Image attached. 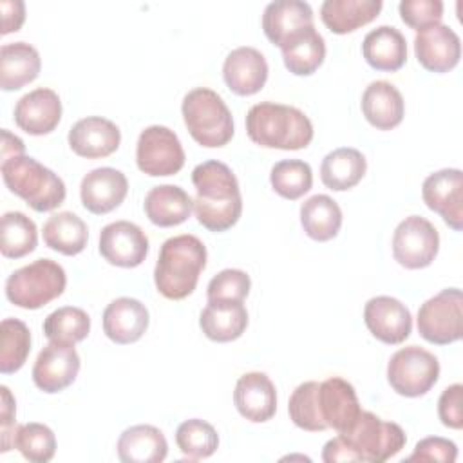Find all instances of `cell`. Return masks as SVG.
Wrapping results in <instances>:
<instances>
[{"label": "cell", "instance_id": "1", "mask_svg": "<svg viewBox=\"0 0 463 463\" xmlns=\"http://www.w3.org/2000/svg\"><path fill=\"white\" fill-rule=\"evenodd\" d=\"M195 186L194 212L206 230L226 232L242 213L239 181L232 168L222 161L210 159L192 170Z\"/></svg>", "mask_w": 463, "mask_h": 463}, {"label": "cell", "instance_id": "2", "mask_svg": "<svg viewBox=\"0 0 463 463\" xmlns=\"http://www.w3.org/2000/svg\"><path fill=\"white\" fill-rule=\"evenodd\" d=\"M206 246L190 233L166 239L154 268L157 291L170 300H183L194 293L201 271L206 268Z\"/></svg>", "mask_w": 463, "mask_h": 463}, {"label": "cell", "instance_id": "3", "mask_svg": "<svg viewBox=\"0 0 463 463\" xmlns=\"http://www.w3.org/2000/svg\"><path fill=\"white\" fill-rule=\"evenodd\" d=\"M248 137L264 148L300 150L313 139L311 119L297 107L260 101L246 114Z\"/></svg>", "mask_w": 463, "mask_h": 463}, {"label": "cell", "instance_id": "4", "mask_svg": "<svg viewBox=\"0 0 463 463\" xmlns=\"http://www.w3.org/2000/svg\"><path fill=\"white\" fill-rule=\"evenodd\" d=\"M0 172L9 192L24 199L34 212H52L65 201L63 179L31 156L2 159Z\"/></svg>", "mask_w": 463, "mask_h": 463}, {"label": "cell", "instance_id": "5", "mask_svg": "<svg viewBox=\"0 0 463 463\" xmlns=\"http://www.w3.org/2000/svg\"><path fill=\"white\" fill-rule=\"evenodd\" d=\"M184 125L201 146L219 148L233 137V118L224 99L208 87L186 92L181 103Z\"/></svg>", "mask_w": 463, "mask_h": 463}, {"label": "cell", "instance_id": "6", "mask_svg": "<svg viewBox=\"0 0 463 463\" xmlns=\"http://www.w3.org/2000/svg\"><path fill=\"white\" fill-rule=\"evenodd\" d=\"M65 269L56 260L36 259L7 277L5 297L16 307L40 309L58 298L65 291Z\"/></svg>", "mask_w": 463, "mask_h": 463}, {"label": "cell", "instance_id": "7", "mask_svg": "<svg viewBox=\"0 0 463 463\" xmlns=\"http://www.w3.org/2000/svg\"><path fill=\"white\" fill-rule=\"evenodd\" d=\"M340 436L362 463H383L407 443V436L398 423L385 421L369 411H362L356 421Z\"/></svg>", "mask_w": 463, "mask_h": 463}, {"label": "cell", "instance_id": "8", "mask_svg": "<svg viewBox=\"0 0 463 463\" xmlns=\"http://www.w3.org/2000/svg\"><path fill=\"white\" fill-rule=\"evenodd\" d=\"M439 378L438 358L420 347L407 345L398 349L387 364V382L394 392L405 398L427 394Z\"/></svg>", "mask_w": 463, "mask_h": 463}, {"label": "cell", "instance_id": "9", "mask_svg": "<svg viewBox=\"0 0 463 463\" xmlns=\"http://www.w3.org/2000/svg\"><path fill=\"white\" fill-rule=\"evenodd\" d=\"M418 333L436 345L458 342L463 335V295L458 288L441 289L418 309Z\"/></svg>", "mask_w": 463, "mask_h": 463}, {"label": "cell", "instance_id": "10", "mask_svg": "<svg viewBox=\"0 0 463 463\" xmlns=\"http://www.w3.org/2000/svg\"><path fill=\"white\" fill-rule=\"evenodd\" d=\"M184 150L174 130L163 125H150L141 130L136 145L137 168L150 177L177 174L184 165Z\"/></svg>", "mask_w": 463, "mask_h": 463}, {"label": "cell", "instance_id": "11", "mask_svg": "<svg viewBox=\"0 0 463 463\" xmlns=\"http://www.w3.org/2000/svg\"><path fill=\"white\" fill-rule=\"evenodd\" d=\"M439 251L436 226L420 215L405 217L392 233V257L407 269H421L432 264Z\"/></svg>", "mask_w": 463, "mask_h": 463}, {"label": "cell", "instance_id": "12", "mask_svg": "<svg viewBox=\"0 0 463 463\" xmlns=\"http://www.w3.org/2000/svg\"><path fill=\"white\" fill-rule=\"evenodd\" d=\"M421 197L427 208L439 213L452 230L463 228V172L459 168H443L427 175Z\"/></svg>", "mask_w": 463, "mask_h": 463}, {"label": "cell", "instance_id": "13", "mask_svg": "<svg viewBox=\"0 0 463 463\" xmlns=\"http://www.w3.org/2000/svg\"><path fill=\"white\" fill-rule=\"evenodd\" d=\"M80 365V354L72 344L49 342L34 360L33 382L47 394L60 392L76 380Z\"/></svg>", "mask_w": 463, "mask_h": 463}, {"label": "cell", "instance_id": "14", "mask_svg": "<svg viewBox=\"0 0 463 463\" xmlns=\"http://www.w3.org/2000/svg\"><path fill=\"white\" fill-rule=\"evenodd\" d=\"M99 253L112 266L136 268L148 255V237L130 221H114L99 233Z\"/></svg>", "mask_w": 463, "mask_h": 463}, {"label": "cell", "instance_id": "15", "mask_svg": "<svg viewBox=\"0 0 463 463\" xmlns=\"http://www.w3.org/2000/svg\"><path fill=\"white\" fill-rule=\"evenodd\" d=\"M364 322L376 340L389 345L405 342L412 331L409 307L389 295H378L367 300L364 307Z\"/></svg>", "mask_w": 463, "mask_h": 463}, {"label": "cell", "instance_id": "16", "mask_svg": "<svg viewBox=\"0 0 463 463\" xmlns=\"http://www.w3.org/2000/svg\"><path fill=\"white\" fill-rule=\"evenodd\" d=\"M317 407L324 425L336 434L345 432L362 412L354 387L340 376L318 382Z\"/></svg>", "mask_w": 463, "mask_h": 463}, {"label": "cell", "instance_id": "17", "mask_svg": "<svg viewBox=\"0 0 463 463\" xmlns=\"http://www.w3.org/2000/svg\"><path fill=\"white\" fill-rule=\"evenodd\" d=\"M414 54L423 69L430 72H449L461 58V40L445 24H434L416 33Z\"/></svg>", "mask_w": 463, "mask_h": 463}, {"label": "cell", "instance_id": "18", "mask_svg": "<svg viewBox=\"0 0 463 463\" xmlns=\"http://www.w3.org/2000/svg\"><path fill=\"white\" fill-rule=\"evenodd\" d=\"M313 25V9L302 0H275L262 13L264 34L280 49Z\"/></svg>", "mask_w": 463, "mask_h": 463}, {"label": "cell", "instance_id": "19", "mask_svg": "<svg viewBox=\"0 0 463 463\" xmlns=\"http://www.w3.org/2000/svg\"><path fill=\"white\" fill-rule=\"evenodd\" d=\"M67 141L76 156L85 159H101L118 150L121 143V130L107 118L87 116L71 127Z\"/></svg>", "mask_w": 463, "mask_h": 463}, {"label": "cell", "instance_id": "20", "mask_svg": "<svg viewBox=\"0 0 463 463\" xmlns=\"http://www.w3.org/2000/svg\"><path fill=\"white\" fill-rule=\"evenodd\" d=\"M61 119L60 96L47 87L24 94L14 105V123L29 136L51 134Z\"/></svg>", "mask_w": 463, "mask_h": 463}, {"label": "cell", "instance_id": "21", "mask_svg": "<svg viewBox=\"0 0 463 463\" xmlns=\"http://www.w3.org/2000/svg\"><path fill=\"white\" fill-rule=\"evenodd\" d=\"M128 181L121 170L112 166L94 168L83 175L80 197L85 210L96 215L116 210L127 197Z\"/></svg>", "mask_w": 463, "mask_h": 463}, {"label": "cell", "instance_id": "22", "mask_svg": "<svg viewBox=\"0 0 463 463\" xmlns=\"http://www.w3.org/2000/svg\"><path fill=\"white\" fill-rule=\"evenodd\" d=\"M268 61L255 47L233 49L222 63V78L226 87L237 96L257 94L268 80Z\"/></svg>", "mask_w": 463, "mask_h": 463}, {"label": "cell", "instance_id": "23", "mask_svg": "<svg viewBox=\"0 0 463 463\" xmlns=\"http://www.w3.org/2000/svg\"><path fill=\"white\" fill-rule=\"evenodd\" d=\"M233 403L239 414L248 421L264 423L271 420L277 411L275 385L266 373H246L235 383Z\"/></svg>", "mask_w": 463, "mask_h": 463}, {"label": "cell", "instance_id": "24", "mask_svg": "<svg viewBox=\"0 0 463 463\" xmlns=\"http://www.w3.org/2000/svg\"><path fill=\"white\" fill-rule=\"evenodd\" d=\"M148 322L146 306L132 297H119L103 311V333L119 345L137 342L146 333Z\"/></svg>", "mask_w": 463, "mask_h": 463}, {"label": "cell", "instance_id": "25", "mask_svg": "<svg viewBox=\"0 0 463 463\" xmlns=\"http://www.w3.org/2000/svg\"><path fill=\"white\" fill-rule=\"evenodd\" d=\"M362 54L374 71L394 72L407 61V40L394 25H378L365 34Z\"/></svg>", "mask_w": 463, "mask_h": 463}, {"label": "cell", "instance_id": "26", "mask_svg": "<svg viewBox=\"0 0 463 463\" xmlns=\"http://www.w3.org/2000/svg\"><path fill=\"white\" fill-rule=\"evenodd\" d=\"M362 112L365 119L378 130L398 127L405 114L402 92L385 80L371 81L362 94Z\"/></svg>", "mask_w": 463, "mask_h": 463}, {"label": "cell", "instance_id": "27", "mask_svg": "<svg viewBox=\"0 0 463 463\" xmlns=\"http://www.w3.org/2000/svg\"><path fill=\"white\" fill-rule=\"evenodd\" d=\"M199 327L213 342H233L248 327V311L241 300H208L201 311Z\"/></svg>", "mask_w": 463, "mask_h": 463}, {"label": "cell", "instance_id": "28", "mask_svg": "<svg viewBox=\"0 0 463 463\" xmlns=\"http://www.w3.org/2000/svg\"><path fill=\"white\" fill-rule=\"evenodd\" d=\"M145 215L148 221L161 228H170L183 224L192 210V197L177 184H159L148 190L145 195Z\"/></svg>", "mask_w": 463, "mask_h": 463}, {"label": "cell", "instance_id": "29", "mask_svg": "<svg viewBox=\"0 0 463 463\" xmlns=\"http://www.w3.org/2000/svg\"><path fill=\"white\" fill-rule=\"evenodd\" d=\"M118 458L123 463H161L168 454L165 434L146 423L125 429L118 439Z\"/></svg>", "mask_w": 463, "mask_h": 463}, {"label": "cell", "instance_id": "30", "mask_svg": "<svg viewBox=\"0 0 463 463\" xmlns=\"http://www.w3.org/2000/svg\"><path fill=\"white\" fill-rule=\"evenodd\" d=\"M42 60L38 51L27 42L4 43L0 49V87L18 90L34 81L40 74Z\"/></svg>", "mask_w": 463, "mask_h": 463}, {"label": "cell", "instance_id": "31", "mask_svg": "<svg viewBox=\"0 0 463 463\" xmlns=\"http://www.w3.org/2000/svg\"><path fill=\"white\" fill-rule=\"evenodd\" d=\"M382 5V0H326L320 5V18L331 33L347 34L373 22Z\"/></svg>", "mask_w": 463, "mask_h": 463}, {"label": "cell", "instance_id": "32", "mask_svg": "<svg viewBox=\"0 0 463 463\" xmlns=\"http://www.w3.org/2000/svg\"><path fill=\"white\" fill-rule=\"evenodd\" d=\"M365 156L351 146H340L331 150L320 165V179L326 188L335 192L351 190L365 175Z\"/></svg>", "mask_w": 463, "mask_h": 463}, {"label": "cell", "instance_id": "33", "mask_svg": "<svg viewBox=\"0 0 463 463\" xmlns=\"http://www.w3.org/2000/svg\"><path fill=\"white\" fill-rule=\"evenodd\" d=\"M300 224L309 239L318 242L331 241L340 232L342 210L338 203L326 194L311 195L300 206Z\"/></svg>", "mask_w": 463, "mask_h": 463}, {"label": "cell", "instance_id": "34", "mask_svg": "<svg viewBox=\"0 0 463 463\" xmlns=\"http://www.w3.org/2000/svg\"><path fill=\"white\" fill-rule=\"evenodd\" d=\"M42 233L45 246L67 257L81 253L89 241L87 224L72 212L52 213L45 221Z\"/></svg>", "mask_w": 463, "mask_h": 463}, {"label": "cell", "instance_id": "35", "mask_svg": "<svg viewBox=\"0 0 463 463\" xmlns=\"http://www.w3.org/2000/svg\"><path fill=\"white\" fill-rule=\"evenodd\" d=\"M280 51H282L284 65L291 74L309 76L324 63L326 42L313 25L307 31H304L300 36L286 43Z\"/></svg>", "mask_w": 463, "mask_h": 463}, {"label": "cell", "instance_id": "36", "mask_svg": "<svg viewBox=\"0 0 463 463\" xmlns=\"http://www.w3.org/2000/svg\"><path fill=\"white\" fill-rule=\"evenodd\" d=\"M38 230L22 212H5L0 221V251L5 259H22L36 250Z\"/></svg>", "mask_w": 463, "mask_h": 463}, {"label": "cell", "instance_id": "37", "mask_svg": "<svg viewBox=\"0 0 463 463\" xmlns=\"http://www.w3.org/2000/svg\"><path fill=\"white\" fill-rule=\"evenodd\" d=\"M0 373L20 371L31 353V331L18 318H4L0 326Z\"/></svg>", "mask_w": 463, "mask_h": 463}, {"label": "cell", "instance_id": "38", "mask_svg": "<svg viewBox=\"0 0 463 463\" xmlns=\"http://www.w3.org/2000/svg\"><path fill=\"white\" fill-rule=\"evenodd\" d=\"M90 331V317L81 307L63 306L49 313L43 320V335L51 342L78 344Z\"/></svg>", "mask_w": 463, "mask_h": 463}, {"label": "cell", "instance_id": "39", "mask_svg": "<svg viewBox=\"0 0 463 463\" xmlns=\"http://www.w3.org/2000/svg\"><path fill=\"white\" fill-rule=\"evenodd\" d=\"M271 188L284 199L295 201L313 186V170L302 159H282L269 172Z\"/></svg>", "mask_w": 463, "mask_h": 463}, {"label": "cell", "instance_id": "40", "mask_svg": "<svg viewBox=\"0 0 463 463\" xmlns=\"http://www.w3.org/2000/svg\"><path fill=\"white\" fill-rule=\"evenodd\" d=\"M13 449L31 463H47L54 458L56 436L52 429L43 423H22L14 430Z\"/></svg>", "mask_w": 463, "mask_h": 463}, {"label": "cell", "instance_id": "41", "mask_svg": "<svg viewBox=\"0 0 463 463\" xmlns=\"http://www.w3.org/2000/svg\"><path fill=\"white\" fill-rule=\"evenodd\" d=\"M175 443L188 459H206L217 450L219 434L212 423L192 418L177 427Z\"/></svg>", "mask_w": 463, "mask_h": 463}, {"label": "cell", "instance_id": "42", "mask_svg": "<svg viewBox=\"0 0 463 463\" xmlns=\"http://www.w3.org/2000/svg\"><path fill=\"white\" fill-rule=\"evenodd\" d=\"M317 389H318V382H313V380L304 382L291 392L289 403H288L289 420L298 429L307 432H322L327 429L318 414Z\"/></svg>", "mask_w": 463, "mask_h": 463}, {"label": "cell", "instance_id": "43", "mask_svg": "<svg viewBox=\"0 0 463 463\" xmlns=\"http://www.w3.org/2000/svg\"><path fill=\"white\" fill-rule=\"evenodd\" d=\"M251 279L242 269H222L219 271L206 288L208 300H244L250 293Z\"/></svg>", "mask_w": 463, "mask_h": 463}, {"label": "cell", "instance_id": "44", "mask_svg": "<svg viewBox=\"0 0 463 463\" xmlns=\"http://www.w3.org/2000/svg\"><path fill=\"white\" fill-rule=\"evenodd\" d=\"M400 18L411 29L421 31L429 25L441 24L443 2L441 0H402L398 5Z\"/></svg>", "mask_w": 463, "mask_h": 463}, {"label": "cell", "instance_id": "45", "mask_svg": "<svg viewBox=\"0 0 463 463\" xmlns=\"http://www.w3.org/2000/svg\"><path fill=\"white\" fill-rule=\"evenodd\" d=\"M458 459V445L441 436H429L416 443L407 461H439L454 463Z\"/></svg>", "mask_w": 463, "mask_h": 463}, {"label": "cell", "instance_id": "46", "mask_svg": "<svg viewBox=\"0 0 463 463\" xmlns=\"http://www.w3.org/2000/svg\"><path fill=\"white\" fill-rule=\"evenodd\" d=\"M461 396H463V385L452 383L441 392V396L438 400V416H439L441 423L449 429L458 430L463 427Z\"/></svg>", "mask_w": 463, "mask_h": 463}, {"label": "cell", "instance_id": "47", "mask_svg": "<svg viewBox=\"0 0 463 463\" xmlns=\"http://www.w3.org/2000/svg\"><path fill=\"white\" fill-rule=\"evenodd\" d=\"M2 394V412H0V450L7 452L13 449L14 441V430H16V402L9 391V387L2 385L0 387Z\"/></svg>", "mask_w": 463, "mask_h": 463}, {"label": "cell", "instance_id": "48", "mask_svg": "<svg viewBox=\"0 0 463 463\" xmlns=\"http://www.w3.org/2000/svg\"><path fill=\"white\" fill-rule=\"evenodd\" d=\"M2 29L0 34L16 33L25 20V4L22 0H0Z\"/></svg>", "mask_w": 463, "mask_h": 463}, {"label": "cell", "instance_id": "49", "mask_svg": "<svg viewBox=\"0 0 463 463\" xmlns=\"http://www.w3.org/2000/svg\"><path fill=\"white\" fill-rule=\"evenodd\" d=\"M322 461L326 463H349V461H358L356 454L353 449L347 445V441L338 434L331 438L324 449H322Z\"/></svg>", "mask_w": 463, "mask_h": 463}, {"label": "cell", "instance_id": "50", "mask_svg": "<svg viewBox=\"0 0 463 463\" xmlns=\"http://www.w3.org/2000/svg\"><path fill=\"white\" fill-rule=\"evenodd\" d=\"M0 154H2V159L13 157V156H22V154H25V145L18 136L11 134L7 128H2Z\"/></svg>", "mask_w": 463, "mask_h": 463}]
</instances>
